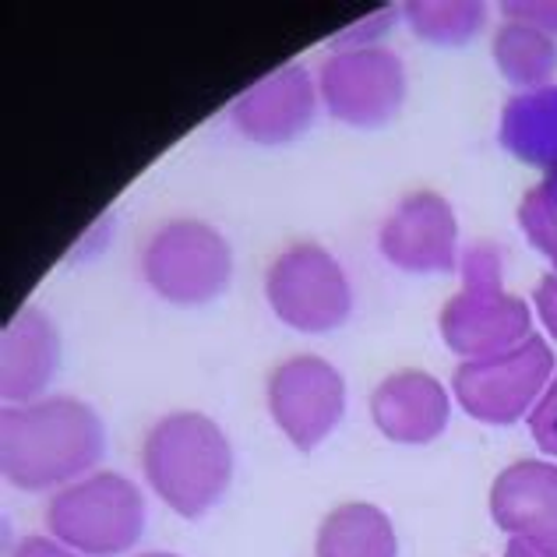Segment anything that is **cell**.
Returning <instances> with one entry per match:
<instances>
[{
	"label": "cell",
	"instance_id": "1",
	"mask_svg": "<svg viewBox=\"0 0 557 557\" xmlns=\"http://www.w3.org/2000/svg\"><path fill=\"white\" fill-rule=\"evenodd\" d=\"M102 451L107 428L82 399L53 395L0 409V469L18 491H64L96 473Z\"/></svg>",
	"mask_w": 557,
	"mask_h": 557
},
{
	"label": "cell",
	"instance_id": "2",
	"mask_svg": "<svg viewBox=\"0 0 557 557\" xmlns=\"http://www.w3.org/2000/svg\"><path fill=\"white\" fill-rule=\"evenodd\" d=\"M141 469L163 505L184 519H201L230 491L233 448L205 413H170L145 434Z\"/></svg>",
	"mask_w": 557,
	"mask_h": 557
},
{
	"label": "cell",
	"instance_id": "3",
	"mask_svg": "<svg viewBox=\"0 0 557 557\" xmlns=\"http://www.w3.org/2000/svg\"><path fill=\"white\" fill-rule=\"evenodd\" d=\"M47 530L82 557L127 554L145 533V497L127 476L102 469L50 497Z\"/></svg>",
	"mask_w": 557,
	"mask_h": 557
},
{
	"label": "cell",
	"instance_id": "4",
	"mask_svg": "<svg viewBox=\"0 0 557 557\" xmlns=\"http://www.w3.org/2000/svg\"><path fill=\"white\" fill-rule=\"evenodd\" d=\"M233 255L226 237L201 219H170L141 247V275L159 297L181 307L215 300L226 289Z\"/></svg>",
	"mask_w": 557,
	"mask_h": 557
},
{
	"label": "cell",
	"instance_id": "5",
	"mask_svg": "<svg viewBox=\"0 0 557 557\" xmlns=\"http://www.w3.org/2000/svg\"><path fill=\"white\" fill-rule=\"evenodd\" d=\"M554 374V354L550 346L530 335L508 354L483 357V360H462L451 374L456 399L469 417L480 423H516L525 413H533L540 395L547 392Z\"/></svg>",
	"mask_w": 557,
	"mask_h": 557
},
{
	"label": "cell",
	"instance_id": "6",
	"mask_svg": "<svg viewBox=\"0 0 557 557\" xmlns=\"http://www.w3.org/2000/svg\"><path fill=\"white\" fill-rule=\"evenodd\" d=\"M265 300L297 332H332L354 311V289L325 247L293 244L265 272Z\"/></svg>",
	"mask_w": 557,
	"mask_h": 557
},
{
	"label": "cell",
	"instance_id": "7",
	"mask_svg": "<svg viewBox=\"0 0 557 557\" xmlns=\"http://www.w3.org/2000/svg\"><path fill=\"white\" fill-rule=\"evenodd\" d=\"M329 113L349 127H381L406 99V67L385 47L335 50L318 71Z\"/></svg>",
	"mask_w": 557,
	"mask_h": 557
},
{
	"label": "cell",
	"instance_id": "8",
	"mask_svg": "<svg viewBox=\"0 0 557 557\" xmlns=\"http://www.w3.org/2000/svg\"><path fill=\"white\" fill-rule=\"evenodd\" d=\"M269 413L300 451L318 448L346 413L343 374L321 357H289L269 374Z\"/></svg>",
	"mask_w": 557,
	"mask_h": 557
},
{
	"label": "cell",
	"instance_id": "9",
	"mask_svg": "<svg viewBox=\"0 0 557 557\" xmlns=\"http://www.w3.org/2000/svg\"><path fill=\"white\" fill-rule=\"evenodd\" d=\"M530 307L505 293V286H462V293H456L437 318L442 339L451 354L466 360L508 354L530 339Z\"/></svg>",
	"mask_w": 557,
	"mask_h": 557
},
{
	"label": "cell",
	"instance_id": "10",
	"mask_svg": "<svg viewBox=\"0 0 557 557\" xmlns=\"http://www.w3.org/2000/svg\"><path fill=\"white\" fill-rule=\"evenodd\" d=\"M459 223L448 198L437 190H413L377 233V247L403 272H451L456 269Z\"/></svg>",
	"mask_w": 557,
	"mask_h": 557
},
{
	"label": "cell",
	"instance_id": "11",
	"mask_svg": "<svg viewBox=\"0 0 557 557\" xmlns=\"http://www.w3.org/2000/svg\"><path fill=\"white\" fill-rule=\"evenodd\" d=\"M318 89L300 64H283L272 75L255 82L233 102V124L244 138L261 145H283L300 138L314 121Z\"/></svg>",
	"mask_w": 557,
	"mask_h": 557
},
{
	"label": "cell",
	"instance_id": "12",
	"mask_svg": "<svg viewBox=\"0 0 557 557\" xmlns=\"http://www.w3.org/2000/svg\"><path fill=\"white\" fill-rule=\"evenodd\" d=\"M448 392L428 371H395L371 392L374 428L395 445H428L448 428Z\"/></svg>",
	"mask_w": 557,
	"mask_h": 557
},
{
	"label": "cell",
	"instance_id": "13",
	"mask_svg": "<svg viewBox=\"0 0 557 557\" xmlns=\"http://www.w3.org/2000/svg\"><path fill=\"white\" fill-rule=\"evenodd\" d=\"M61 368V335L53 321L25 307L14 314L0 339V395L8 406H28Z\"/></svg>",
	"mask_w": 557,
	"mask_h": 557
},
{
	"label": "cell",
	"instance_id": "14",
	"mask_svg": "<svg viewBox=\"0 0 557 557\" xmlns=\"http://www.w3.org/2000/svg\"><path fill=\"white\" fill-rule=\"evenodd\" d=\"M491 516L508 536H557V466L522 459L491 487Z\"/></svg>",
	"mask_w": 557,
	"mask_h": 557
},
{
	"label": "cell",
	"instance_id": "15",
	"mask_svg": "<svg viewBox=\"0 0 557 557\" xmlns=\"http://www.w3.org/2000/svg\"><path fill=\"white\" fill-rule=\"evenodd\" d=\"M395 554H399V540H395L392 519L377 505L368 502L339 505L318 525L314 557H395Z\"/></svg>",
	"mask_w": 557,
	"mask_h": 557
},
{
	"label": "cell",
	"instance_id": "16",
	"mask_svg": "<svg viewBox=\"0 0 557 557\" xmlns=\"http://www.w3.org/2000/svg\"><path fill=\"white\" fill-rule=\"evenodd\" d=\"M502 145L519 156L530 166H557V85L536 92H522L505 107L502 131H497Z\"/></svg>",
	"mask_w": 557,
	"mask_h": 557
},
{
	"label": "cell",
	"instance_id": "17",
	"mask_svg": "<svg viewBox=\"0 0 557 557\" xmlns=\"http://www.w3.org/2000/svg\"><path fill=\"white\" fill-rule=\"evenodd\" d=\"M494 64L511 85L525 92L547 89L557 71V42L530 25L505 22L494 36Z\"/></svg>",
	"mask_w": 557,
	"mask_h": 557
},
{
	"label": "cell",
	"instance_id": "18",
	"mask_svg": "<svg viewBox=\"0 0 557 557\" xmlns=\"http://www.w3.org/2000/svg\"><path fill=\"white\" fill-rule=\"evenodd\" d=\"M403 14L409 28L434 47H459L487 22V8L480 0H413L403 8Z\"/></svg>",
	"mask_w": 557,
	"mask_h": 557
},
{
	"label": "cell",
	"instance_id": "19",
	"mask_svg": "<svg viewBox=\"0 0 557 557\" xmlns=\"http://www.w3.org/2000/svg\"><path fill=\"white\" fill-rule=\"evenodd\" d=\"M519 226L530 244L557 269V166L544 173V181L530 187L519 201Z\"/></svg>",
	"mask_w": 557,
	"mask_h": 557
},
{
	"label": "cell",
	"instance_id": "20",
	"mask_svg": "<svg viewBox=\"0 0 557 557\" xmlns=\"http://www.w3.org/2000/svg\"><path fill=\"white\" fill-rule=\"evenodd\" d=\"M505 255L494 244H473L462 258V286H502Z\"/></svg>",
	"mask_w": 557,
	"mask_h": 557
},
{
	"label": "cell",
	"instance_id": "21",
	"mask_svg": "<svg viewBox=\"0 0 557 557\" xmlns=\"http://www.w3.org/2000/svg\"><path fill=\"white\" fill-rule=\"evenodd\" d=\"M395 14H399V8H377L374 14H368V18H360L357 25L343 28L339 36L332 39L335 50H363V47H377V36L388 33V28L395 25Z\"/></svg>",
	"mask_w": 557,
	"mask_h": 557
},
{
	"label": "cell",
	"instance_id": "22",
	"mask_svg": "<svg viewBox=\"0 0 557 557\" xmlns=\"http://www.w3.org/2000/svg\"><path fill=\"white\" fill-rule=\"evenodd\" d=\"M530 431H533V442L544 448L550 459H557V371L550 377L547 392L540 395V403L533 406Z\"/></svg>",
	"mask_w": 557,
	"mask_h": 557
},
{
	"label": "cell",
	"instance_id": "23",
	"mask_svg": "<svg viewBox=\"0 0 557 557\" xmlns=\"http://www.w3.org/2000/svg\"><path fill=\"white\" fill-rule=\"evenodd\" d=\"M502 14L508 22L530 25L536 33L557 39V0H508L502 4Z\"/></svg>",
	"mask_w": 557,
	"mask_h": 557
},
{
	"label": "cell",
	"instance_id": "24",
	"mask_svg": "<svg viewBox=\"0 0 557 557\" xmlns=\"http://www.w3.org/2000/svg\"><path fill=\"white\" fill-rule=\"evenodd\" d=\"M11 557H82V554L64 547L61 540H53V536H25L22 544L11 550Z\"/></svg>",
	"mask_w": 557,
	"mask_h": 557
},
{
	"label": "cell",
	"instance_id": "25",
	"mask_svg": "<svg viewBox=\"0 0 557 557\" xmlns=\"http://www.w3.org/2000/svg\"><path fill=\"white\" fill-rule=\"evenodd\" d=\"M533 300H536V311H540V318H544L547 332L557 339V275L540 278Z\"/></svg>",
	"mask_w": 557,
	"mask_h": 557
},
{
	"label": "cell",
	"instance_id": "26",
	"mask_svg": "<svg viewBox=\"0 0 557 557\" xmlns=\"http://www.w3.org/2000/svg\"><path fill=\"white\" fill-rule=\"evenodd\" d=\"M508 557H557V536H511Z\"/></svg>",
	"mask_w": 557,
	"mask_h": 557
},
{
	"label": "cell",
	"instance_id": "27",
	"mask_svg": "<svg viewBox=\"0 0 557 557\" xmlns=\"http://www.w3.org/2000/svg\"><path fill=\"white\" fill-rule=\"evenodd\" d=\"M138 557H181V554H170V550H149V554H138Z\"/></svg>",
	"mask_w": 557,
	"mask_h": 557
}]
</instances>
